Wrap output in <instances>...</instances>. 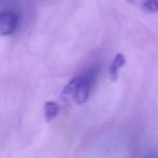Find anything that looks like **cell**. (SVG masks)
Wrapping results in <instances>:
<instances>
[{
  "instance_id": "obj_1",
  "label": "cell",
  "mask_w": 158,
  "mask_h": 158,
  "mask_svg": "<svg viewBox=\"0 0 158 158\" xmlns=\"http://www.w3.org/2000/svg\"><path fill=\"white\" fill-rule=\"evenodd\" d=\"M97 76V69H92L86 73L73 78L65 86L62 92V97L64 98L72 97L76 103L80 104L85 103L89 97Z\"/></svg>"
},
{
  "instance_id": "obj_2",
  "label": "cell",
  "mask_w": 158,
  "mask_h": 158,
  "mask_svg": "<svg viewBox=\"0 0 158 158\" xmlns=\"http://www.w3.org/2000/svg\"><path fill=\"white\" fill-rule=\"evenodd\" d=\"M18 26V17L11 11L0 12V35H8L13 33Z\"/></svg>"
},
{
  "instance_id": "obj_3",
  "label": "cell",
  "mask_w": 158,
  "mask_h": 158,
  "mask_svg": "<svg viewBox=\"0 0 158 158\" xmlns=\"http://www.w3.org/2000/svg\"><path fill=\"white\" fill-rule=\"evenodd\" d=\"M125 63H126V58L123 54L118 53L114 57L113 63L110 66V79L113 82L117 80L119 71L124 66Z\"/></svg>"
},
{
  "instance_id": "obj_4",
  "label": "cell",
  "mask_w": 158,
  "mask_h": 158,
  "mask_svg": "<svg viewBox=\"0 0 158 158\" xmlns=\"http://www.w3.org/2000/svg\"><path fill=\"white\" fill-rule=\"evenodd\" d=\"M60 106L55 102H47L45 105V117L47 122L51 121L59 114Z\"/></svg>"
},
{
  "instance_id": "obj_5",
  "label": "cell",
  "mask_w": 158,
  "mask_h": 158,
  "mask_svg": "<svg viewBox=\"0 0 158 158\" xmlns=\"http://www.w3.org/2000/svg\"><path fill=\"white\" fill-rule=\"evenodd\" d=\"M140 6L146 12L154 13L158 12V0H140Z\"/></svg>"
}]
</instances>
